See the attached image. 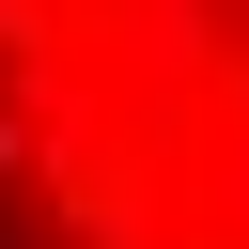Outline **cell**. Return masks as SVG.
Masks as SVG:
<instances>
[{
    "label": "cell",
    "instance_id": "cell-1",
    "mask_svg": "<svg viewBox=\"0 0 249 249\" xmlns=\"http://www.w3.org/2000/svg\"><path fill=\"white\" fill-rule=\"evenodd\" d=\"M0 249H249V0H0Z\"/></svg>",
    "mask_w": 249,
    "mask_h": 249
}]
</instances>
